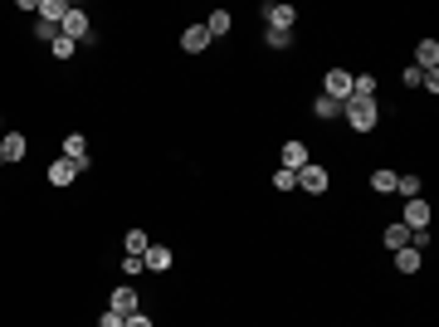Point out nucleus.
Listing matches in <instances>:
<instances>
[{
  "mask_svg": "<svg viewBox=\"0 0 439 327\" xmlns=\"http://www.w3.org/2000/svg\"><path fill=\"white\" fill-rule=\"evenodd\" d=\"M342 118H347L351 132H371V127L381 123V103L376 98H347L342 103Z\"/></svg>",
  "mask_w": 439,
  "mask_h": 327,
  "instance_id": "nucleus-1",
  "label": "nucleus"
},
{
  "mask_svg": "<svg viewBox=\"0 0 439 327\" xmlns=\"http://www.w3.org/2000/svg\"><path fill=\"white\" fill-rule=\"evenodd\" d=\"M59 35H64V40H88V35H93V30H88V10H79V5H69V15H64V20H59Z\"/></svg>",
  "mask_w": 439,
  "mask_h": 327,
  "instance_id": "nucleus-2",
  "label": "nucleus"
},
{
  "mask_svg": "<svg viewBox=\"0 0 439 327\" xmlns=\"http://www.w3.org/2000/svg\"><path fill=\"white\" fill-rule=\"evenodd\" d=\"M322 98H332V103H347V98H351V74H347V69H327V79H322Z\"/></svg>",
  "mask_w": 439,
  "mask_h": 327,
  "instance_id": "nucleus-3",
  "label": "nucleus"
},
{
  "mask_svg": "<svg viewBox=\"0 0 439 327\" xmlns=\"http://www.w3.org/2000/svg\"><path fill=\"white\" fill-rule=\"evenodd\" d=\"M298 186H303L307 196H322V191L332 186V176H327V171H322V166H317V162H307L303 171H298Z\"/></svg>",
  "mask_w": 439,
  "mask_h": 327,
  "instance_id": "nucleus-4",
  "label": "nucleus"
},
{
  "mask_svg": "<svg viewBox=\"0 0 439 327\" xmlns=\"http://www.w3.org/2000/svg\"><path fill=\"white\" fill-rule=\"evenodd\" d=\"M25 152H30V142H25V132H0V162H25Z\"/></svg>",
  "mask_w": 439,
  "mask_h": 327,
  "instance_id": "nucleus-5",
  "label": "nucleus"
},
{
  "mask_svg": "<svg viewBox=\"0 0 439 327\" xmlns=\"http://www.w3.org/2000/svg\"><path fill=\"white\" fill-rule=\"evenodd\" d=\"M263 20H268V30H293V20H298V10L293 5H263Z\"/></svg>",
  "mask_w": 439,
  "mask_h": 327,
  "instance_id": "nucleus-6",
  "label": "nucleus"
},
{
  "mask_svg": "<svg viewBox=\"0 0 439 327\" xmlns=\"http://www.w3.org/2000/svg\"><path fill=\"white\" fill-rule=\"evenodd\" d=\"M64 157L79 166V171H88V137L84 132H69V137H64Z\"/></svg>",
  "mask_w": 439,
  "mask_h": 327,
  "instance_id": "nucleus-7",
  "label": "nucleus"
},
{
  "mask_svg": "<svg viewBox=\"0 0 439 327\" xmlns=\"http://www.w3.org/2000/svg\"><path fill=\"white\" fill-rule=\"evenodd\" d=\"M400 225H410V230H430V201H405V220Z\"/></svg>",
  "mask_w": 439,
  "mask_h": 327,
  "instance_id": "nucleus-8",
  "label": "nucleus"
},
{
  "mask_svg": "<svg viewBox=\"0 0 439 327\" xmlns=\"http://www.w3.org/2000/svg\"><path fill=\"white\" fill-rule=\"evenodd\" d=\"M415 69H420V74H435V69H439V44L435 40L415 44Z\"/></svg>",
  "mask_w": 439,
  "mask_h": 327,
  "instance_id": "nucleus-9",
  "label": "nucleus"
},
{
  "mask_svg": "<svg viewBox=\"0 0 439 327\" xmlns=\"http://www.w3.org/2000/svg\"><path fill=\"white\" fill-rule=\"evenodd\" d=\"M142 269H152V274H166V269H171V249H166V245H147V254H142Z\"/></svg>",
  "mask_w": 439,
  "mask_h": 327,
  "instance_id": "nucleus-10",
  "label": "nucleus"
},
{
  "mask_svg": "<svg viewBox=\"0 0 439 327\" xmlns=\"http://www.w3.org/2000/svg\"><path fill=\"white\" fill-rule=\"evenodd\" d=\"M79 176H84V171H79V166L69 162V157H59V162H49V181H54V186H74Z\"/></svg>",
  "mask_w": 439,
  "mask_h": 327,
  "instance_id": "nucleus-11",
  "label": "nucleus"
},
{
  "mask_svg": "<svg viewBox=\"0 0 439 327\" xmlns=\"http://www.w3.org/2000/svg\"><path fill=\"white\" fill-rule=\"evenodd\" d=\"M181 49H186V54H205V49H210L205 25H190V30H181Z\"/></svg>",
  "mask_w": 439,
  "mask_h": 327,
  "instance_id": "nucleus-12",
  "label": "nucleus"
},
{
  "mask_svg": "<svg viewBox=\"0 0 439 327\" xmlns=\"http://www.w3.org/2000/svg\"><path fill=\"white\" fill-rule=\"evenodd\" d=\"M113 313H122V318L142 313V303H137V288H113Z\"/></svg>",
  "mask_w": 439,
  "mask_h": 327,
  "instance_id": "nucleus-13",
  "label": "nucleus"
},
{
  "mask_svg": "<svg viewBox=\"0 0 439 327\" xmlns=\"http://www.w3.org/2000/svg\"><path fill=\"white\" fill-rule=\"evenodd\" d=\"M410 235H415V230L395 220V225H386V235H381V245H386V249H410Z\"/></svg>",
  "mask_w": 439,
  "mask_h": 327,
  "instance_id": "nucleus-14",
  "label": "nucleus"
},
{
  "mask_svg": "<svg viewBox=\"0 0 439 327\" xmlns=\"http://www.w3.org/2000/svg\"><path fill=\"white\" fill-rule=\"evenodd\" d=\"M307 162H312V157H307L303 142H283V166H288V171H303Z\"/></svg>",
  "mask_w": 439,
  "mask_h": 327,
  "instance_id": "nucleus-15",
  "label": "nucleus"
},
{
  "mask_svg": "<svg viewBox=\"0 0 439 327\" xmlns=\"http://www.w3.org/2000/svg\"><path fill=\"white\" fill-rule=\"evenodd\" d=\"M229 25H234V20H229V10H210L205 35H210V40H224V35H229Z\"/></svg>",
  "mask_w": 439,
  "mask_h": 327,
  "instance_id": "nucleus-16",
  "label": "nucleus"
},
{
  "mask_svg": "<svg viewBox=\"0 0 439 327\" xmlns=\"http://www.w3.org/2000/svg\"><path fill=\"white\" fill-rule=\"evenodd\" d=\"M312 118H317V123H332V118H342V103H332V98L317 93V98H312Z\"/></svg>",
  "mask_w": 439,
  "mask_h": 327,
  "instance_id": "nucleus-17",
  "label": "nucleus"
},
{
  "mask_svg": "<svg viewBox=\"0 0 439 327\" xmlns=\"http://www.w3.org/2000/svg\"><path fill=\"white\" fill-rule=\"evenodd\" d=\"M420 264H425L420 249H395V269H400V274H420Z\"/></svg>",
  "mask_w": 439,
  "mask_h": 327,
  "instance_id": "nucleus-18",
  "label": "nucleus"
},
{
  "mask_svg": "<svg viewBox=\"0 0 439 327\" xmlns=\"http://www.w3.org/2000/svg\"><path fill=\"white\" fill-rule=\"evenodd\" d=\"M35 10H40V20H44V25H59V20L69 15V5H64V0H40Z\"/></svg>",
  "mask_w": 439,
  "mask_h": 327,
  "instance_id": "nucleus-19",
  "label": "nucleus"
},
{
  "mask_svg": "<svg viewBox=\"0 0 439 327\" xmlns=\"http://www.w3.org/2000/svg\"><path fill=\"white\" fill-rule=\"evenodd\" d=\"M147 245H152L147 230H127V235H122V254H147Z\"/></svg>",
  "mask_w": 439,
  "mask_h": 327,
  "instance_id": "nucleus-20",
  "label": "nucleus"
},
{
  "mask_svg": "<svg viewBox=\"0 0 439 327\" xmlns=\"http://www.w3.org/2000/svg\"><path fill=\"white\" fill-rule=\"evenodd\" d=\"M395 176H400V171H391V166H386V171H371V191H381V196L395 191Z\"/></svg>",
  "mask_w": 439,
  "mask_h": 327,
  "instance_id": "nucleus-21",
  "label": "nucleus"
},
{
  "mask_svg": "<svg viewBox=\"0 0 439 327\" xmlns=\"http://www.w3.org/2000/svg\"><path fill=\"white\" fill-rule=\"evenodd\" d=\"M395 191H400L405 201H415V196H420V176H410V171H405V176H395Z\"/></svg>",
  "mask_w": 439,
  "mask_h": 327,
  "instance_id": "nucleus-22",
  "label": "nucleus"
},
{
  "mask_svg": "<svg viewBox=\"0 0 439 327\" xmlns=\"http://www.w3.org/2000/svg\"><path fill=\"white\" fill-rule=\"evenodd\" d=\"M351 98H376V79H371V74L351 79Z\"/></svg>",
  "mask_w": 439,
  "mask_h": 327,
  "instance_id": "nucleus-23",
  "label": "nucleus"
},
{
  "mask_svg": "<svg viewBox=\"0 0 439 327\" xmlns=\"http://www.w3.org/2000/svg\"><path fill=\"white\" fill-rule=\"evenodd\" d=\"M293 186H298V171L278 166V171H273V191H293Z\"/></svg>",
  "mask_w": 439,
  "mask_h": 327,
  "instance_id": "nucleus-24",
  "label": "nucleus"
},
{
  "mask_svg": "<svg viewBox=\"0 0 439 327\" xmlns=\"http://www.w3.org/2000/svg\"><path fill=\"white\" fill-rule=\"evenodd\" d=\"M49 54H54V59H74V54H79V44H74V40H64V35H59V40L49 44Z\"/></svg>",
  "mask_w": 439,
  "mask_h": 327,
  "instance_id": "nucleus-25",
  "label": "nucleus"
},
{
  "mask_svg": "<svg viewBox=\"0 0 439 327\" xmlns=\"http://www.w3.org/2000/svg\"><path fill=\"white\" fill-rule=\"evenodd\" d=\"M263 40H268V49H288L293 44V30H263Z\"/></svg>",
  "mask_w": 439,
  "mask_h": 327,
  "instance_id": "nucleus-26",
  "label": "nucleus"
},
{
  "mask_svg": "<svg viewBox=\"0 0 439 327\" xmlns=\"http://www.w3.org/2000/svg\"><path fill=\"white\" fill-rule=\"evenodd\" d=\"M35 40H40V44H54V40H59V25H44V20H40V25H35Z\"/></svg>",
  "mask_w": 439,
  "mask_h": 327,
  "instance_id": "nucleus-27",
  "label": "nucleus"
},
{
  "mask_svg": "<svg viewBox=\"0 0 439 327\" xmlns=\"http://www.w3.org/2000/svg\"><path fill=\"white\" fill-rule=\"evenodd\" d=\"M122 274H127V279L142 274V254H122Z\"/></svg>",
  "mask_w": 439,
  "mask_h": 327,
  "instance_id": "nucleus-28",
  "label": "nucleus"
},
{
  "mask_svg": "<svg viewBox=\"0 0 439 327\" xmlns=\"http://www.w3.org/2000/svg\"><path fill=\"white\" fill-rule=\"evenodd\" d=\"M122 327H156L147 313H132V318H122Z\"/></svg>",
  "mask_w": 439,
  "mask_h": 327,
  "instance_id": "nucleus-29",
  "label": "nucleus"
},
{
  "mask_svg": "<svg viewBox=\"0 0 439 327\" xmlns=\"http://www.w3.org/2000/svg\"><path fill=\"white\" fill-rule=\"evenodd\" d=\"M400 79H405V88H420V79H425V74H420V69H415V64H410V69H405V74H400Z\"/></svg>",
  "mask_w": 439,
  "mask_h": 327,
  "instance_id": "nucleus-30",
  "label": "nucleus"
},
{
  "mask_svg": "<svg viewBox=\"0 0 439 327\" xmlns=\"http://www.w3.org/2000/svg\"><path fill=\"white\" fill-rule=\"evenodd\" d=\"M98 327H122V313H113V308H108V313L98 318Z\"/></svg>",
  "mask_w": 439,
  "mask_h": 327,
  "instance_id": "nucleus-31",
  "label": "nucleus"
}]
</instances>
